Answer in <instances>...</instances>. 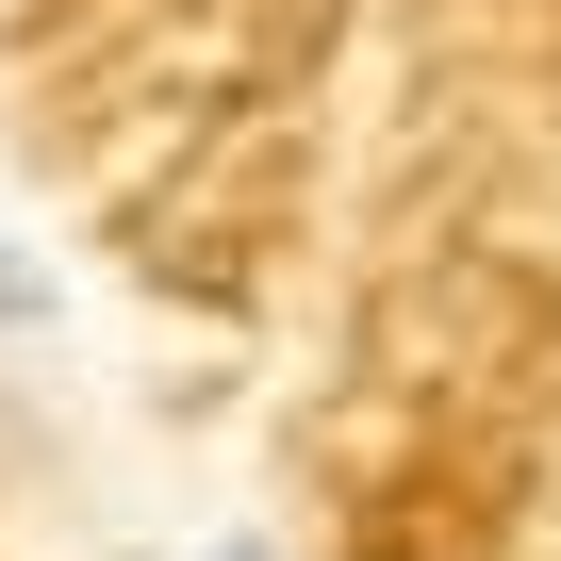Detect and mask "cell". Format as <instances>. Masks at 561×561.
<instances>
[{
    "mask_svg": "<svg viewBox=\"0 0 561 561\" xmlns=\"http://www.w3.org/2000/svg\"><path fill=\"white\" fill-rule=\"evenodd\" d=\"M198 561H264V545H198Z\"/></svg>",
    "mask_w": 561,
    "mask_h": 561,
    "instance_id": "1",
    "label": "cell"
}]
</instances>
